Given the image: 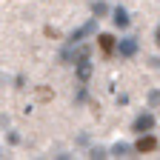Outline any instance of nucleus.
Listing matches in <instances>:
<instances>
[{
	"label": "nucleus",
	"mask_w": 160,
	"mask_h": 160,
	"mask_svg": "<svg viewBox=\"0 0 160 160\" xmlns=\"http://www.w3.org/2000/svg\"><path fill=\"white\" fill-rule=\"evenodd\" d=\"M89 32H92V23H86V26H83V29H77V32H74V37H72V40H74V43H77V40H80V37H83V34H89Z\"/></svg>",
	"instance_id": "0eeeda50"
},
{
	"label": "nucleus",
	"mask_w": 160,
	"mask_h": 160,
	"mask_svg": "<svg viewBox=\"0 0 160 160\" xmlns=\"http://www.w3.org/2000/svg\"><path fill=\"white\" fill-rule=\"evenodd\" d=\"M134 149H137L140 154H149V152H154V149H157V137H154V134H143V137L137 140V146H134Z\"/></svg>",
	"instance_id": "f257e3e1"
},
{
	"label": "nucleus",
	"mask_w": 160,
	"mask_h": 160,
	"mask_svg": "<svg viewBox=\"0 0 160 160\" xmlns=\"http://www.w3.org/2000/svg\"><path fill=\"white\" fill-rule=\"evenodd\" d=\"M152 126H154V117H152V114H146V112L134 120V132H152Z\"/></svg>",
	"instance_id": "f03ea898"
},
{
	"label": "nucleus",
	"mask_w": 160,
	"mask_h": 160,
	"mask_svg": "<svg viewBox=\"0 0 160 160\" xmlns=\"http://www.w3.org/2000/svg\"><path fill=\"white\" fill-rule=\"evenodd\" d=\"M137 52V43H134V40H120V54H123V57H132Z\"/></svg>",
	"instance_id": "20e7f679"
},
{
	"label": "nucleus",
	"mask_w": 160,
	"mask_h": 160,
	"mask_svg": "<svg viewBox=\"0 0 160 160\" xmlns=\"http://www.w3.org/2000/svg\"><path fill=\"white\" fill-rule=\"evenodd\" d=\"M154 43L160 46V26H157V32H154Z\"/></svg>",
	"instance_id": "1a4fd4ad"
},
{
	"label": "nucleus",
	"mask_w": 160,
	"mask_h": 160,
	"mask_svg": "<svg viewBox=\"0 0 160 160\" xmlns=\"http://www.w3.org/2000/svg\"><path fill=\"white\" fill-rule=\"evenodd\" d=\"M97 43H100V52H103V54H112L114 52V37L112 34H100Z\"/></svg>",
	"instance_id": "7ed1b4c3"
},
{
	"label": "nucleus",
	"mask_w": 160,
	"mask_h": 160,
	"mask_svg": "<svg viewBox=\"0 0 160 160\" xmlns=\"http://www.w3.org/2000/svg\"><path fill=\"white\" fill-rule=\"evenodd\" d=\"M114 23H117L120 29H123V26H129V14H126L123 9H117V12H114Z\"/></svg>",
	"instance_id": "423d86ee"
},
{
	"label": "nucleus",
	"mask_w": 160,
	"mask_h": 160,
	"mask_svg": "<svg viewBox=\"0 0 160 160\" xmlns=\"http://www.w3.org/2000/svg\"><path fill=\"white\" fill-rule=\"evenodd\" d=\"M129 152V146H123V143H120V146H114V154H126Z\"/></svg>",
	"instance_id": "6e6552de"
},
{
	"label": "nucleus",
	"mask_w": 160,
	"mask_h": 160,
	"mask_svg": "<svg viewBox=\"0 0 160 160\" xmlns=\"http://www.w3.org/2000/svg\"><path fill=\"white\" fill-rule=\"evenodd\" d=\"M89 74H92V66L86 63V60H80V63H77V77H80V80H86Z\"/></svg>",
	"instance_id": "39448f33"
}]
</instances>
